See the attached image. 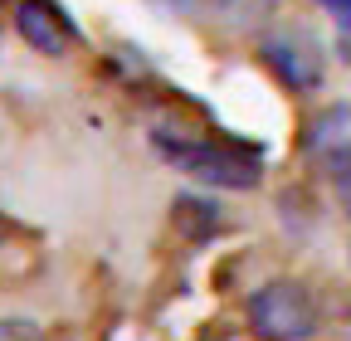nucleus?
Wrapping results in <instances>:
<instances>
[{"label": "nucleus", "instance_id": "nucleus-1", "mask_svg": "<svg viewBox=\"0 0 351 341\" xmlns=\"http://www.w3.org/2000/svg\"><path fill=\"white\" fill-rule=\"evenodd\" d=\"M152 142H156V151L176 170H186V176H195V181H210V186H225V190H254L258 176H263V166H258L254 151L215 142V137H200V132H156Z\"/></svg>", "mask_w": 351, "mask_h": 341}, {"label": "nucleus", "instance_id": "nucleus-2", "mask_svg": "<svg viewBox=\"0 0 351 341\" xmlns=\"http://www.w3.org/2000/svg\"><path fill=\"white\" fill-rule=\"evenodd\" d=\"M244 312H249V331L258 341H307L317 331V303L293 278H274V283L254 288Z\"/></svg>", "mask_w": 351, "mask_h": 341}, {"label": "nucleus", "instance_id": "nucleus-3", "mask_svg": "<svg viewBox=\"0 0 351 341\" xmlns=\"http://www.w3.org/2000/svg\"><path fill=\"white\" fill-rule=\"evenodd\" d=\"M15 29H20V39L34 54H49V59H64L78 45V25L69 20V10L59 0H20L15 5Z\"/></svg>", "mask_w": 351, "mask_h": 341}, {"label": "nucleus", "instance_id": "nucleus-4", "mask_svg": "<svg viewBox=\"0 0 351 341\" xmlns=\"http://www.w3.org/2000/svg\"><path fill=\"white\" fill-rule=\"evenodd\" d=\"M269 64L293 93H307L322 83V59L307 39H269Z\"/></svg>", "mask_w": 351, "mask_h": 341}, {"label": "nucleus", "instance_id": "nucleus-5", "mask_svg": "<svg viewBox=\"0 0 351 341\" xmlns=\"http://www.w3.org/2000/svg\"><path fill=\"white\" fill-rule=\"evenodd\" d=\"M346 142H351V108H327L313 127H307V151L322 156V161H332Z\"/></svg>", "mask_w": 351, "mask_h": 341}, {"label": "nucleus", "instance_id": "nucleus-6", "mask_svg": "<svg viewBox=\"0 0 351 341\" xmlns=\"http://www.w3.org/2000/svg\"><path fill=\"white\" fill-rule=\"evenodd\" d=\"M176 225H181L191 239H205V234L219 229V205L200 200V195H181V200H176Z\"/></svg>", "mask_w": 351, "mask_h": 341}, {"label": "nucleus", "instance_id": "nucleus-7", "mask_svg": "<svg viewBox=\"0 0 351 341\" xmlns=\"http://www.w3.org/2000/svg\"><path fill=\"white\" fill-rule=\"evenodd\" d=\"M332 166V190H337V200H341V210H346V215H351V142L327 161Z\"/></svg>", "mask_w": 351, "mask_h": 341}, {"label": "nucleus", "instance_id": "nucleus-8", "mask_svg": "<svg viewBox=\"0 0 351 341\" xmlns=\"http://www.w3.org/2000/svg\"><path fill=\"white\" fill-rule=\"evenodd\" d=\"M0 341H44V331L29 317H0Z\"/></svg>", "mask_w": 351, "mask_h": 341}, {"label": "nucleus", "instance_id": "nucleus-9", "mask_svg": "<svg viewBox=\"0 0 351 341\" xmlns=\"http://www.w3.org/2000/svg\"><path fill=\"white\" fill-rule=\"evenodd\" d=\"M317 5H322V10L337 20V29H341V34L351 29V0H317Z\"/></svg>", "mask_w": 351, "mask_h": 341}, {"label": "nucleus", "instance_id": "nucleus-10", "mask_svg": "<svg viewBox=\"0 0 351 341\" xmlns=\"http://www.w3.org/2000/svg\"><path fill=\"white\" fill-rule=\"evenodd\" d=\"M161 5H171V10H186V5H191V0H161Z\"/></svg>", "mask_w": 351, "mask_h": 341}]
</instances>
